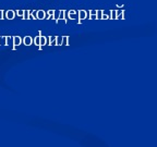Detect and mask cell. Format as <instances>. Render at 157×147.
Returning a JSON list of instances; mask_svg holds the SVG:
<instances>
[{"instance_id":"cell-1","label":"cell","mask_w":157,"mask_h":147,"mask_svg":"<svg viewBox=\"0 0 157 147\" xmlns=\"http://www.w3.org/2000/svg\"><path fill=\"white\" fill-rule=\"evenodd\" d=\"M78 14H80V19H85L87 17V12L84 11V10H80L78 11Z\"/></svg>"},{"instance_id":"cell-2","label":"cell","mask_w":157,"mask_h":147,"mask_svg":"<svg viewBox=\"0 0 157 147\" xmlns=\"http://www.w3.org/2000/svg\"><path fill=\"white\" fill-rule=\"evenodd\" d=\"M45 17V12L43 10H38L37 11V19H44Z\"/></svg>"},{"instance_id":"cell-3","label":"cell","mask_w":157,"mask_h":147,"mask_svg":"<svg viewBox=\"0 0 157 147\" xmlns=\"http://www.w3.org/2000/svg\"><path fill=\"white\" fill-rule=\"evenodd\" d=\"M7 17L10 20H12L13 17H14V11H12V10H9L7 12Z\"/></svg>"},{"instance_id":"cell-4","label":"cell","mask_w":157,"mask_h":147,"mask_svg":"<svg viewBox=\"0 0 157 147\" xmlns=\"http://www.w3.org/2000/svg\"><path fill=\"white\" fill-rule=\"evenodd\" d=\"M29 43H31V37H26V38H25V44L29 45Z\"/></svg>"},{"instance_id":"cell-5","label":"cell","mask_w":157,"mask_h":147,"mask_svg":"<svg viewBox=\"0 0 157 147\" xmlns=\"http://www.w3.org/2000/svg\"><path fill=\"white\" fill-rule=\"evenodd\" d=\"M23 13H24V11H22V10H21V11H17V14L19 15H22Z\"/></svg>"},{"instance_id":"cell-6","label":"cell","mask_w":157,"mask_h":147,"mask_svg":"<svg viewBox=\"0 0 157 147\" xmlns=\"http://www.w3.org/2000/svg\"><path fill=\"white\" fill-rule=\"evenodd\" d=\"M14 42L19 44V43H20V38H14Z\"/></svg>"}]
</instances>
